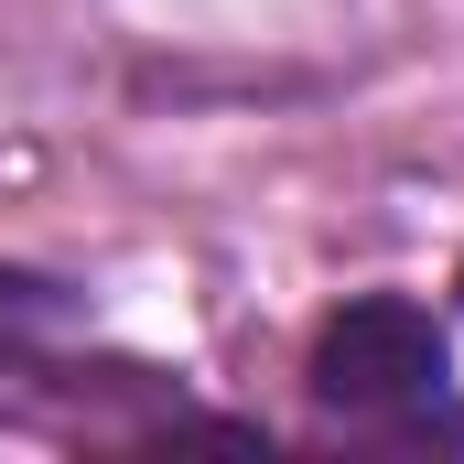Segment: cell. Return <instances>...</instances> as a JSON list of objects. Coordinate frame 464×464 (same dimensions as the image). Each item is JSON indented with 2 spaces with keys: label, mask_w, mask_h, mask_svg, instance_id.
Here are the masks:
<instances>
[{
  "label": "cell",
  "mask_w": 464,
  "mask_h": 464,
  "mask_svg": "<svg viewBox=\"0 0 464 464\" xmlns=\"http://www.w3.org/2000/svg\"><path fill=\"white\" fill-rule=\"evenodd\" d=\"M443 378L454 346L411 292H356L346 314H324L314 335V400L346 421H400V432H454L443 421Z\"/></svg>",
  "instance_id": "6da1fadb"
},
{
  "label": "cell",
  "mask_w": 464,
  "mask_h": 464,
  "mask_svg": "<svg viewBox=\"0 0 464 464\" xmlns=\"http://www.w3.org/2000/svg\"><path fill=\"white\" fill-rule=\"evenodd\" d=\"M44 324H54V292H44V281H22V270H0V367H22Z\"/></svg>",
  "instance_id": "7a4b0ae2"
}]
</instances>
